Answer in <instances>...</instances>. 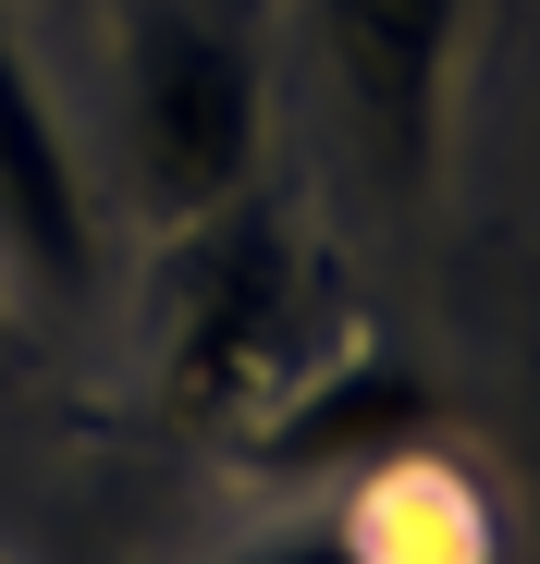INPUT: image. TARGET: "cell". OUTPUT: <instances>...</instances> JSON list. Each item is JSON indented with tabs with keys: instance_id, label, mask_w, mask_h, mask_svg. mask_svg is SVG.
Listing matches in <instances>:
<instances>
[{
	"instance_id": "8992f818",
	"label": "cell",
	"mask_w": 540,
	"mask_h": 564,
	"mask_svg": "<svg viewBox=\"0 0 540 564\" xmlns=\"http://www.w3.org/2000/svg\"><path fill=\"white\" fill-rule=\"evenodd\" d=\"M344 528L369 564H492V503L442 466H381L369 491H344Z\"/></svg>"
},
{
	"instance_id": "3957f363",
	"label": "cell",
	"mask_w": 540,
	"mask_h": 564,
	"mask_svg": "<svg viewBox=\"0 0 540 564\" xmlns=\"http://www.w3.org/2000/svg\"><path fill=\"white\" fill-rule=\"evenodd\" d=\"M467 13L479 0H307L320 74L344 99L356 160L381 172V197H430V172H442V111H455Z\"/></svg>"
},
{
	"instance_id": "52a82bcc",
	"label": "cell",
	"mask_w": 540,
	"mask_h": 564,
	"mask_svg": "<svg viewBox=\"0 0 540 564\" xmlns=\"http://www.w3.org/2000/svg\"><path fill=\"white\" fill-rule=\"evenodd\" d=\"M222 564H369V552H356V528H344V503H332V516H283V528L234 540Z\"/></svg>"
},
{
	"instance_id": "277c9868",
	"label": "cell",
	"mask_w": 540,
	"mask_h": 564,
	"mask_svg": "<svg viewBox=\"0 0 540 564\" xmlns=\"http://www.w3.org/2000/svg\"><path fill=\"white\" fill-rule=\"evenodd\" d=\"M0 270L25 295H86L99 270V209H86V160L50 111V74L0 0Z\"/></svg>"
},
{
	"instance_id": "6da1fadb",
	"label": "cell",
	"mask_w": 540,
	"mask_h": 564,
	"mask_svg": "<svg viewBox=\"0 0 540 564\" xmlns=\"http://www.w3.org/2000/svg\"><path fill=\"white\" fill-rule=\"evenodd\" d=\"M111 123H123V184L160 234L234 209L270 148V62L246 0H123Z\"/></svg>"
},
{
	"instance_id": "5b68a950",
	"label": "cell",
	"mask_w": 540,
	"mask_h": 564,
	"mask_svg": "<svg viewBox=\"0 0 540 564\" xmlns=\"http://www.w3.org/2000/svg\"><path fill=\"white\" fill-rule=\"evenodd\" d=\"M430 430V381L406 356H320L295 393H270L246 417V466L258 479H332V491H369L381 466H406Z\"/></svg>"
},
{
	"instance_id": "7a4b0ae2",
	"label": "cell",
	"mask_w": 540,
	"mask_h": 564,
	"mask_svg": "<svg viewBox=\"0 0 540 564\" xmlns=\"http://www.w3.org/2000/svg\"><path fill=\"white\" fill-rule=\"evenodd\" d=\"M307 295H320L307 234L283 209H258V184L234 209L185 221L160 258V393L185 417H258L270 393H295L332 356Z\"/></svg>"
}]
</instances>
